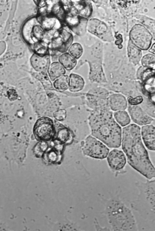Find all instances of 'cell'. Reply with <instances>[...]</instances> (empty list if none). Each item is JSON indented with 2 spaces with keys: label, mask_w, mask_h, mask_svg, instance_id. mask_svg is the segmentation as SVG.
I'll return each instance as SVG.
<instances>
[{
  "label": "cell",
  "mask_w": 155,
  "mask_h": 231,
  "mask_svg": "<svg viewBox=\"0 0 155 231\" xmlns=\"http://www.w3.org/2000/svg\"><path fill=\"white\" fill-rule=\"evenodd\" d=\"M73 138V134L71 131L67 127L61 125L57 133V140L63 144H68L72 142Z\"/></svg>",
  "instance_id": "cell-19"
},
{
  "label": "cell",
  "mask_w": 155,
  "mask_h": 231,
  "mask_svg": "<svg viewBox=\"0 0 155 231\" xmlns=\"http://www.w3.org/2000/svg\"><path fill=\"white\" fill-rule=\"evenodd\" d=\"M21 32L25 41L32 46L34 43L43 40L46 32L41 26L37 17H34L29 19L25 23Z\"/></svg>",
  "instance_id": "cell-4"
},
{
  "label": "cell",
  "mask_w": 155,
  "mask_h": 231,
  "mask_svg": "<svg viewBox=\"0 0 155 231\" xmlns=\"http://www.w3.org/2000/svg\"><path fill=\"white\" fill-rule=\"evenodd\" d=\"M43 156L47 162L53 163H55L60 162L62 157L61 155H58L57 153L53 150L47 152L44 154Z\"/></svg>",
  "instance_id": "cell-26"
},
{
  "label": "cell",
  "mask_w": 155,
  "mask_h": 231,
  "mask_svg": "<svg viewBox=\"0 0 155 231\" xmlns=\"http://www.w3.org/2000/svg\"><path fill=\"white\" fill-rule=\"evenodd\" d=\"M48 72L51 80L54 81L62 75H65L66 71L59 62H55L50 65Z\"/></svg>",
  "instance_id": "cell-17"
},
{
  "label": "cell",
  "mask_w": 155,
  "mask_h": 231,
  "mask_svg": "<svg viewBox=\"0 0 155 231\" xmlns=\"http://www.w3.org/2000/svg\"><path fill=\"white\" fill-rule=\"evenodd\" d=\"M135 186L138 194L130 202L131 208L144 220L155 221V179L137 181Z\"/></svg>",
  "instance_id": "cell-3"
},
{
  "label": "cell",
  "mask_w": 155,
  "mask_h": 231,
  "mask_svg": "<svg viewBox=\"0 0 155 231\" xmlns=\"http://www.w3.org/2000/svg\"><path fill=\"white\" fill-rule=\"evenodd\" d=\"M141 135L146 147L150 150L155 151V127L152 125L143 126Z\"/></svg>",
  "instance_id": "cell-12"
},
{
  "label": "cell",
  "mask_w": 155,
  "mask_h": 231,
  "mask_svg": "<svg viewBox=\"0 0 155 231\" xmlns=\"http://www.w3.org/2000/svg\"><path fill=\"white\" fill-rule=\"evenodd\" d=\"M114 116L117 122L122 127L128 125L130 122V117L125 111H116L114 113Z\"/></svg>",
  "instance_id": "cell-23"
},
{
  "label": "cell",
  "mask_w": 155,
  "mask_h": 231,
  "mask_svg": "<svg viewBox=\"0 0 155 231\" xmlns=\"http://www.w3.org/2000/svg\"><path fill=\"white\" fill-rule=\"evenodd\" d=\"M142 63L144 66L147 67L155 65V56L150 54L145 55L142 59Z\"/></svg>",
  "instance_id": "cell-28"
},
{
  "label": "cell",
  "mask_w": 155,
  "mask_h": 231,
  "mask_svg": "<svg viewBox=\"0 0 155 231\" xmlns=\"http://www.w3.org/2000/svg\"><path fill=\"white\" fill-rule=\"evenodd\" d=\"M47 143L44 141L38 143L34 148V152L37 157H39L43 156L48 147Z\"/></svg>",
  "instance_id": "cell-27"
},
{
  "label": "cell",
  "mask_w": 155,
  "mask_h": 231,
  "mask_svg": "<svg viewBox=\"0 0 155 231\" xmlns=\"http://www.w3.org/2000/svg\"><path fill=\"white\" fill-rule=\"evenodd\" d=\"M88 123L93 136L109 147L121 145L122 130L115 120L110 110H89Z\"/></svg>",
  "instance_id": "cell-2"
},
{
  "label": "cell",
  "mask_w": 155,
  "mask_h": 231,
  "mask_svg": "<svg viewBox=\"0 0 155 231\" xmlns=\"http://www.w3.org/2000/svg\"><path fill=\"white\" fill-rule=\"evenodd\" d=\"M140 127L131 124L123 129L122 148L128 163L149 180L155 178V167L142 141Z\"/></svg>",
  "instance_id": "cell-1"
},
{
  "label": "cell",
  "mask_w": 155,
  "mask_h": 231,
  "mask_svg": "<svg viewBox=\"0 0 155 231\" xmlns=\"http://www.w3.org/2000/svg\"><path fill=\"white\" fill-rule=\"evenodd\" d=\"M75 13L81 20H85L91 15L92 8L90 3L81 2L72 7Z\"/></svg>",
  "instance_id": "cell-16"
},
{
  "label": "cell",
  "mask_w": 155,
  "mask_h": 231,
  "mask_svg": "<svg viewBox=\"0 0 155 231\" xmlns=\"http://www.w3.org/2000/svg\"><path fill=\"white\" fill-rule=\"evenodd\" d=\"M127 100L130 105H135L140 104L143 101V98L141 96H139L135 98L129 97Z\"/></svg>",
  "instance_id": "cell-31"
},
{
  "label": "cell",
  "mask_w": 155,
  "mask_h": 231,
  "mask_svg": "<svg viewBox=\"0 0 155 231\" xmlns=\"http://www.w3.org/2000/svg\"><path fill=\"white\" fill-rule=\"evenodd\" d=\"M32 50L35 54L43 57L49 55V44L44 41H40L34 43L32 46Z\"/></svg>",
  "instance_id": "cell-21"
},
{
  "label": "cell",
  "mask_w": 155,
  "mask_h": 231,
  "mask_svg": "<svg viewBox=\"0 0 155 231\" xmlns=\"http://www.w3.org/2000/svg\"><path fill=\"white\" fill-rule=\"evenodd\" d=\"M47 14L40 15L37 18L41 26L46 32L57 30L62 28L60 20L54 14Z\"/></svg>",
  "instance_id": "cell-10"
},
{
  "label": "cell",
  "mask_w": 155,
  "mask_h": 231,
  "mask_svg": "<svg viewBox=\"0 0 155 231\" xmlns=\"http://www.w3.org/2000/svg\"><path fill=\"white\" fill-rule=\"evenodd\" d=\"M58 60L64 69L68 71L72 70L77 63V59L68 53H62L59 57Z\"/></svg>",
  "instance_id": "cell-18"
},
{
  "label": "cell",
  "mask_w": 155,
  "mask_h": 231,
  "mask_svg": "<svg viewBox=\"0 0 155 231\" xmlns=\"http://www.w3.org/2000/svg\"><path fill=\"white\" fill-rule=\"evenodd\" d=\"M83 52L81 45L78 43L72 44L68 49V53L76 59H79L82 56Z\"/></svg>",
  "instance_id": "cell-25"
},
{
  "label": "cell",
  "mask_w": 155,
  "mask_h": 231,
  "mask_svg": "<svg viewBox=\"0 0 155 231\" xmlns=\"http://www.w3.org/2000/svg\"><path fill=\"white\" fill-rule=\"evenodd\" d=\"M108 102L110 109L117 111L125 110L127 106L125 97L119 93H112L108 97Z\"/></svg>",
  "instance_id": "cell-13"
},
{
  "label": "cell",
  "mask_w": 155,
  "mask_h": 231,
  "mask_svg": "<svg viewBox=\"0 0 155 231\" xmlns=\"http://www.w3.org/2000/svg\"><path fill=\"white\" fill-rule=\"evenodd\" d=\"M81 149L84 155L97 159L105 158L109 152L106 146L91 136H88L85 139Z\"/></svg>",
  "instance_id": "cell-5"
},
{
  "label": "cell",
  "mask_w": 155,
  "mask_h": 231,
  "mask_svg": "<svg viewBox=\"0 0 155 231\" xmlns=\"http://www.w3.org/2000/svg\"><path fill=\"white\" fill-rule=\"evenodd\" d=\"M128 111L133 121L138 125L148 124L154 120L138 106L129 105Z\"/></svg>",
  "instance_id": "cell-9"
},
{
  "label": "cell",
  "mask_w": 155,
  "mask_h": 231,
  "mask_svg": "<svg viewBox=\"0 0 155 231\" xmlns=\"http://www.w3.org/2000/svg\"><path fill=\"white\" fill-rule=\"evenodd\" d=\"M33 75L36 79L41 82L45 89L54 90L52 85L46 72H39V73H35Z\"/></svg>",
  "instance_id": "cell-24"
},
{
  "label": "cell",
  "mask_w": 155,
  "mask_h": 231,
  "mask_svg": "<svg viewBox=\"0 0 155 231\" xmlns=\"http://www.w3.org/2000/svg\"><path fill=\"white\" fill-rule=\"evenodd\" d=\"M130 40L140 49L146 50L150 47L153 37L145 27L140 24H135L129 34Z\"/></svg>",
  "instance_id": "cell-6"
},
{
  "label": "cell",
  "mask_w": 155,
  "mask_h": 231,
  "mask_svg": "<svg viewBox=\"0 0 155 231\" xmlns=\"http://www.w3.org/2000/svg\"><path fill=\"white\" fill-rule=\"evenodd\" d=\"M149 51L155 55V43L153 44Z\"/></svg>",
  "instance_id": "cell-33"
},
{
  "label": "cell",
  "mask_w": 155,
  "mask_h": 231,
  "mask_svg": "<svg viewBox=\"0 0 155 231\" xmlns=\"http://www.w3.org/2000/svg\"><path fill=\"white\" fill-rule=\"evenodd\" d=\"M143 20L145 21L140 20V22L146 26L150 30L152 33L154 39L155 40V20L146 17Z\"/></svg>",
  "instance_id": "cell-29"
},
{
  "label": "cell",
  "mask_w": 155,
  "mask_h": 231,
  "mask_svg": "<svg viewBox=\"0 0 155 231\" xmlns=\"http://www.w3.org/2000/svg\"><path fill=\"white\" fill-rule=\"evenodd\" d=\"M53 115L54 117L57 120L62 121L66 117L67 111L65 109H61L54 112Z\"/></svg>",
  "instance_id": "cell-30"
},
{
  "label": "cell",
  "mask_w": 155,
  "mask_h": 231,
  "mask_svg": "<svg viewBox=\"0 0 155 231\" xmlns=\"http://www.w3.org/2000/svg\"><path fill=\"white\" fill-rule=\"evenodd\" d=\"M69 90L71 92L77 93L82 91L85 85L84 79L81 75L74 73H71L69 76Z\"/></svg>",
  "instance_id": "cell-15"
},
{
  "label": "cell",
  "mask_w": 155,
  "mask_h": 231,
  "mask_svg": "<svg viewBox=\"0 0 155 231\" xmlns=\"http://www.w3.org/2000/svg\"><path fill=\"white\" fill-rule=\"evenodd\" d=\"M128 56L130 62L136 65L139 63L142 56L140 49L134 45L130 40L128 45Z\"/></svg>",
  "instance_id": "cell-20"
},
{
  "label": "cell",
  "mask_w": 155,
  "mask_h": 231,
  "mask_svg": "<svg viewBox=\"0 0 155 231\" xmlns=\"http://www.w3.org/2000/svg\"><path fill=\"white\" fill-rule=\"evenodd\" d=\"M107 161L110 168L115 170L123 169L126 162L124 153L117 149H114L110 152L107 155Z\"/></svg>",
  "instance_id": "cell-11"
},
{
  "label": "cell",
  "mask_w": 155,
  "mask_h": 231,
  "mask_svg": "<svg viewBox=\"0 0 155 231\" xmlns=\"http://www.w3.org/2000/svg\"><path fill=\"white\" fill-rule=\"evenodd\" d=\"M50 55L43 57L34 54L30 58L31 64L37 72H47L50 65Z\"/></svg>",
  "instance_id": "cell-14"
},
{
  "label": "cell",
  "mask_w": 155,
  "mask_h": 231,
  "mask_svg": "<svg viewBox=\"0 0 155 231\" xmlns=\"http://www.w3.org/2000/svg\"><path fill=\"white\" fill-rule=\"evenodd\" d=\"M69 77L67 75H64L56 79L53 83L54 87L58 91L63 92L69 88Z\"/></svg>",
  "instance_id": "cell-22"
},
{
  "label": "cell",
  "mask_w": 155,
  "mask_h": 231,
  "mask_svg": "<svg viewBox=\"0 0 155 231\" xmlns=\"http://www.w3.org/2000/svg\"><path fill=\"white\" fill-rule=\"evenodd\" d=\"M7 93L8 98L11 101H15L17 98L18 94L14 89H9L7 91Z\"/></svg>",
  "instance_id": "cell-32"
},
{
  "label": "cell",
  "mask_w": 155,
  "mask_h": 231,
  "mask_svg": "<svg viewBox=\"0 0 155 231\" xmlns=\"http://www.w3.org/2000/svg\"><path fill=\"white\" fill-rule=\"evenodd\" d=\"M33 131L37 140L44 141L49 140L55 133L53 121L49 117H41L37 120Z\"/></svg>",
  "instance_id": "cell-7"
},
{
  "label": "cell",
  "mask_w": 155,
  "mask_h": 231,
  "mask_svg": "<svg viewBox=\"0 0 155 231\" xmlns=\"http://www.w3.org/2000/svg\"><path fill=\"white\" fill-rule=\"evenodd\" d=\"M73 40L72 34L62 28L55 32L49 45V47L63 53L69 49Z\"/></svg>",
  "instance_id": "cell-8"
}]
</instances>
